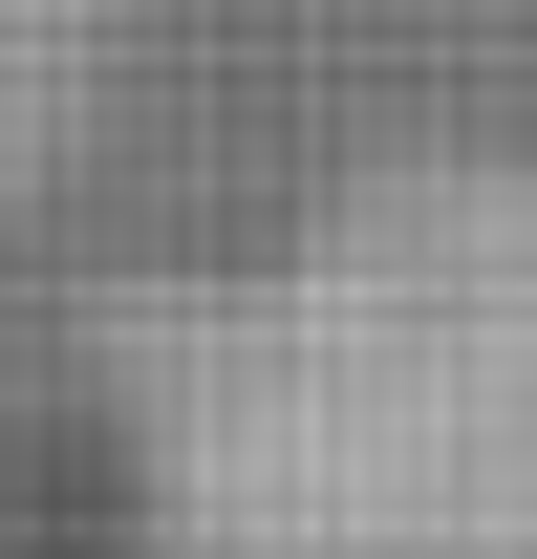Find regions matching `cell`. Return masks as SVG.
I'll use <instances>...</instances> for the list:
<instances>
[{
	"label": "cell",
	"instance_id": "cell-1",
	"mask_svg": "<svg viewBox=\"0 0 537 559\" xmlns=\"http://www.w3.org/2000/svg\"><path fill=\"white\" fill-rule=\"evenodd\" d=\"M301 559H537V173L452 194L279 409Z\"/></svg>",
	"mask_w": 537,
	"mask_h": 559
}]
</instances>
